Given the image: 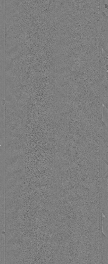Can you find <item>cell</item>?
Wrapping results in <instances>:
<instances>
[{
	"label": "cell",
	"instance_id": "cell-1",
	"mask_svg": "<svg viewBox=\"0 0 108 264\" xmlns=\"http://www.w3.org/2000/svg\"><path fill=\"white\" fill-rule=\"evenodd\" d=\"M108 72L102 67L99 75V97L101 104L107 108L108 107Z\"/></svg>",
	"mask_w": 108,
	"mask_h": 264
}]
</instances>
